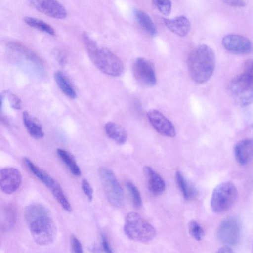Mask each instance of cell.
<instances>
[{"mask_svg":"<svg viewBox=\"0 0 253 253\" xmlns=\"http://www.w3.org/2000/svg\"><path fill=\"white\" fill-rule=\"evenodd\" d=\"M24 217L31 235L38 245L47 246L54 241L57 227L47 207L41 204H31L26 207Z\"/></svg>","mask_w":253,"mask_h":253,"instance_id":"cell-1","label":"cell"},{"mask_svg":"<svg viewBox=\"0 0 253 253\" xmlns=\"http://www.w3.org/2000/svg\"><path fill=\"white\" fill-rule=\"evenodd\" d=\"M215 64L214 53L209 46L200 44L194 47L187 60L188 70L192 80L199 84L207 82L214 72Z\"/></svg>","mask_w":253,"mask_h":253,"instance_id":"cell-2","label":"cell"},{"mask_svg":"<svg viewBox=\"0 0 253 253\" xmlns=\"http://www.w3.org/2000/svg\"><path fill=\"white\" fill-rule=\"evenodd\" d=\"M82 37L91 60L99 70L114 77L119 76L123 73L124 65L117 56L107 48L99 47L86 33H84Z\"/></svg>","mask_w":253,"mask_h":253,"instance_id":"cell-3","label":"cell"},{"mask_svg":"<svg viewBox=\"0 0 253 253\" xmlns=\"http://www.w3.org/2000/svg\"><path fill=\"white\" fill-rule=\"evenodd\" d=\"M124 230L129 238L141 242L152 240L156 234L154 227L135 212L127 214Z\"/></svg>","mask_w":253,"mask_h":253,"instance_id":"cell-4","label":"cell"},{"mask_svg":"<svg viewBox=\"0 0 253 253\" xmlns=\"http://www.w3.org/2000/svg\"><path fill=\"white\" fill-rule=\"evenodd\" d=\"M237 196V188L230 182H224L218 185L213 190L211 206L215 213L226 211L234 205Z\"/></svg>","mask_w":253,"mask_h":253,"instance_id":"cell-5","label":"cell"},{"mask_svg":"<svg viewBox=\"0 0 253 253\" xmlns=\"http://www.w3.org/2000/svg\"><path fill=\"white\" fill-rule=\"evenodd\" d=\"M229 90L239 105L246 106L253 102V78L243 72L231 81Z\"/></svg>","mask_w":253,"mask_h":253,"instance_id":"cell-6","label":"cell"},{"mask_svg":"<svg viewBox=\"0 0 253 253\" xmlns=\"http://www.w3.org/2000/svg\"><path fill=\"white\" fill-rule=\"evenodd\" d=\"M98 175L106 197L113 206L119 208L124 203V192L114 173L110 169L101 167Z\"/></svg>","mask_w":253,"mask_h":253,"instance_id":"cell-7","label":"cell"},{"mask_svg":"<svg viewBox=\"0 0 253 253\" xmlns=\"http://www.w3.org/2000/svg\"><path fill=\"white\" fill-rule=\"evenodd\" d=\"M132 74L140 84L151 87L155 85L157 78L152 63L145 58L139 57L136 59L132 65Z\"/></svg>","mask_w":253,"mask_h":253,"instance_id":"cell-8","label":"cell"},{"mask_svg":"<svg viewBox=\"0 0 253 253\" xmlns=\"http://www.w3.org/2000/svg\"><path fill=\"white\" fill-rule=\"evenodd\" d=\"M217 235L222 243L229 246L236 245L240 239L241 226L239 221L234 217H227L220 223Z\"/></svg>","mask_w":253,"mask_h":253,"instance_id":"cell-9","label":"cell"},{"mask_svg":"<svg viewBox=\"0 0 253 253\" xmlns=\"http://www.w3.org/2000/svg\"><path fill=\"white\" fill-rule=\"evenodd\" d=\"M224 48L233 54L244 55L249 54L253 50V44L248 38L238 34H228L222 40Z\"/></svg>","mask_w":253,"mask_h":253,"instance_id":"cell-10","label":"cell"},{"mask_svg":"<svg viewBox=\"0 0 253 253\" xmlns=\"http://www.w3.org/2000/svg\"><path fill=\"white\" fill-rule=\"evenodd\" d=\"M22 183L21 172L16 168L6 167L0 169V184L1 191L7 194L15 192Z\"/></svg>","mask_w":253,"mask_h":253,"instance_id":"cell-11","label":"cell"},{"mask_svg":"<svg viewBox=\"0 0 253 253\" xmlns=\"http://www.w3.org/2000/svg\"><path fill=\"white\" fill-rule=\"evenodd\" d=\"M30 4L39 12L57 19L66 17L65 7L56 0H28Z\"/></svg>","mask_w":253,"mask_h":253,"instance_id":"cell-12","label":"cell"},{"mask_svg":"<svg viewBox=\"0 0 253 253\" xmlns=\"http://www.w3.org/2000/svg\"><path fill=\"white\" fill-rule=\"evenodd\" d=\"M147 115L151 126L159 133L169 137L175 136L176 131L172 123L161 112L151 109Z\"/></svg>","mask_w":253,"mask_h":253,"instance_id":"cell-13","label":"cell"},{"mask_svg":"<svg viewBox=\"0 0 253 253\" xmlns=\"http://www.w3.org/2000/svg\"><path fill=\"white\" fill-rule=\"evenodd\" d=\"M237 162L245 166L253 160V138H247L239 141L234 147Z\"/></svg>","mask_w":253,"mask_h":253,"instance_id":"cell-14","label":"cell"},{"mask_svg":"<svg viewBox=\"0 0 253 253\" xmlns=\"http://www.w3.org/2000/svg\"><path fill=\"white\" fill-rule=\"evenodd\" d=\"M144 172L150 191L155 196L161 195L165 189V182L163 178L152 168L146 166Z\"/></svg>","mask_w":253,"mask_h":253,"instance_id":"cell-15","label":"cell"},{"mask_svg":"<svg viewBox=\"0 0 253 253\" xmlns=\"http://www.w3.org/2000/svg\"><path fill=\"white\" fill-rule=\"evenodd\" d=\"M164 22L171 32L180 37L185 36L190 30V23L184 16H177L172 19L164 18Z\"/></svg>","mask_w":253,"mask_h":253,"instance_id":"cell-16","label":"cell"},{"mask_svg":"<svg viewBox=\"0 0 253 253\" xmlns=\"http://www.w3.org/2000/svg\"><path fill=\"white\" fill-rule=\"evenodd\" d=\"M105 131L107 135L119 145H123L127 140V134L125 129L120 125L109 122L105 125Z\"/></svg>","mask_w":253,"mask_h":253,"instance_id":"cell-17","label":"cell"},{"mask_svg":"<svg viewBox=\"0 0 253 253\" xmlns=\"http://www.w3.org/2000/svg\"><path fill=\"white\" fill-rule=\"evenodd\" d=\"M24 126L31 137L40 139L44 136V132L41 125L27 111L23 112Z\"/></svg>","mask_w":253,"mask_h":253,"instance_id":"cell-18","label":"cell"},{"mask_svg":"<svg viewBox=\"0 0 253 253\" xmlns=\"http://www.w3.org/2000/svg\"><path fill=\"white\" fill-rule=\"evenodd\" d=\"M24 163L29 170L48 188L51 189L57 182L47 173L39 168L28 158H24Z\"/></svg>","mask_w":253,"mask_h":253,"instance_id":"cell-19","label":"cell"},{"mask_svg":"<svg viewBox=\"0 0 253 253\" xmlns=\"http://www.w3.org/2000/svg\"><path fill=\"white\" fill-rule=\"evenodd\" d=\"M175 178L178 186L186 200H191L196 197L197 189L187 181L181 172L177 171Z\"/></svg>","mask_w":253,"mask_h":253,"instance_id":"cell-20","label":"cell"},{"mask_svg":"<svg viewBox=\"0 0 253 253\" xmlns=\"http://www.w3.org/2000/svg\"><path fill=\"white\" fill-rule=\"evenodd\" d=\"M54 78L60 90L66 96L71 99H75L77 97L73 87L62 72L56 71L54 74Z\"/></svg>","mask_w":253,"mask_h":253,"instance_id":"cell-21","label":"cell"},{"mask_svg":"<svg viewBox=\"0 0 253 253\" xmlns=\"http://www.w3.org/2000/svg\"><path fill=\"white\" fill-rule=\"evenodd\" d=\"M134 16L136 21L142 28L151 36H154L157 33L156 27L149 15L145 12L136 9Z\"/></svg>","mask_w":253,"mask_h":253,"instance_id":"cell-22","label":"cell"},{"mask_svg":"<svg viewBox=\"0 0 253 253\" xmlns=\"http://www.w3.org/2000/svg\"><path fill=\"white\" fill-rule=\"evenodd\" d=\"M57 153L73 175L77 176L81 175V169L75 159L69 152L65 150L58 148L57 150Z\"/></svg>","mask_w":253,"mask_h":253,"instance_id":"cell-23","label":"cell"},{"mask_svg":"<svg viewBox=\"0 0 253 253\" xmlns=\"http://www.w3.org/2000/svg\"><path fill=\"white\" fill-rule=\"evenodd\" d=\"M24 21L27 25L42 32L51 36H54L55 34V31L53 27L42 20L27 16L24 18Z\"/></svg>","mask_w":253,"mask_h":253,"instance_id":"cell-24","label":"cell"},{"mask_svg":"<svg viewBox=\"0 0 253 253\" xmlns=\"http://www.w3.org/2000/svg\"><path fill=\"white\" fill-rule=\"evenodd\" d=\"M51 190L54 198L62 208L67 211L71 212V205L60 185L57 182Z\"/></svg>","mask_w":253,"mask_h":253,"instance_id":"cell-25","label":"cell"},{"mask_svg":"<svg viewBox=\"0 0 253 253\" xmlns=\"http://www.w3.org/2000/svg\"><path fill=\"white\" fill-rule=\"evenodd\" d=\"M126 185L131 197L133 206L136 208H140L142 205V200L139 190L130 181H127Z\"/></svg>","mask_w":253,"mask_h":253,"instance_id":"cell-26","label":"cell"},{"mask_svg":"<svg viewBox=\"0 0 253 253\" xmlns=\"http://www.w3.org/2000/svg\"><path fill=\"white\" fill-rule=\"evenodd\" d=\"M188 231L191 236L196 240L201 241L204 236V231L196 221L192 220L188 223Z\"/></svg>","mask_w":253,"mask_h":253,"instance_id":"cell-27","label":"cell"},{"mask_svg":"<svg viewBox=\"0 0 253 253\" xmlns=\"http://www.w3.org/2000/svg\"><path fill=\"white\" fill-rule=\"evenodd\" d=\"M3 218L1 222H3L4 227L8 229L13 226L15 221V211L13 208L11 207L8 206L6 208L2 213Z\"/></svg>","mask_w":253,"mask_h":253,"instance_id":"cell-28","label":"cell"},{"mask_svg":"<svg viewBox=\"0 0 253 253\" xmlns=\"http://www.w3.org/2000/svg\"><path fill=\"white\" fill-rule=\"evenodd\" d=\"M153 3L163 15H168L171 11V2L170 0H152Z\"/></svg>","mask_w":253,"mask_h":253,"instance_id":"cell-29","label":"cell"},{"mask_svg":"<svg viewBox=\"0 0 253 253\" xmlns=\"http://www.w3.org/2000/svg\"><path fill=\"white\" fill-rule=\"evenodd\" d=\"M5 96L7 97L12 108L15 109H20L22 107L21 101L20 98L9 90L3 91Z\"/></svg>","mask_w":253,"mask_h":253,"instance_id":"cell-30","label":"cell"},{"mask_svg":"<svg viewBox=\"0 0 253 253\" xmlns=\"http://www.w3.org/2000/svg\"><path fill=\"white\" fill-rule=\"evenodd\" d=\"M70 243L73 253H82L83 252L82 244L75 235H72L71 236Z\"/></svg>","mask_w":253,"mask_h":253,"instance_id":"cell-31","label":"cell"},{"mask_svg":"<svg viewBox=\"0 0 253 253\" xmlns=\"http://www.w3.org/2000/svg\"><path fill=\"white\" fill-rule=\"evenodd\" d=\"M82 188L84 194L87 197L89 201L93 199V189L89 182L86 179H83L82 181Z\"/></svg>","mask_w":253,"mask_h":253,"instance_id":"cell-32","label":"cell"},{"mask_svg":"<svg viewBox=\"0 0 253 253\" xmlns=\"http://www.w3.org/2000/svg\"><path fill=\"white\" fill-rule=\"evenodd\" d=\"M243 72L253 78V59H250L246 61Z\"/></svg>","mask_w":253,"mask_h":253,"instance_id":"cell-33","label":"cell"},{"mask_svg":"<svg viewBox=\"0 0 253 253\" xmlns=\"http://www.w3.org/2000/svg\"><path fill=\"white\" fill-rule=\"evenodd\" d=\"M225 4L234 7H243L246 2L243 0H221Z\"/></svg>","mask_w":253,"mask_h":253,"instance_id":"cell-34","label":"cell"},{"mask_svg":"<svg viewBox=\"0 0 253 253\" xmlns=\"http://www.w3.org/2000/svg\"><path fill=\"white\" fill-rule=\"evenodd\" d=\"M101 243L102 248L105 252L109 253L113 252L106 236L104 235H102L101 236Z\"/></svg>","mask_w":253,"mask_h":253,"instance_id":"cell-35","label":"cell"},{"mask_svg":"<svg viewBox=\"0 0 253 253\" xmlns=\"http://www.w3.org/2000/svg\"><path fill=\"white\" fill-rule=\"evenodd\" d=\"M218 253H233L234 251L232 249L227 246L222 247L219 249Z\"/></svg>","mask_w":253,"mask_h":253,"instance_id":"cell-36","label":"cell"}]
</instances>
